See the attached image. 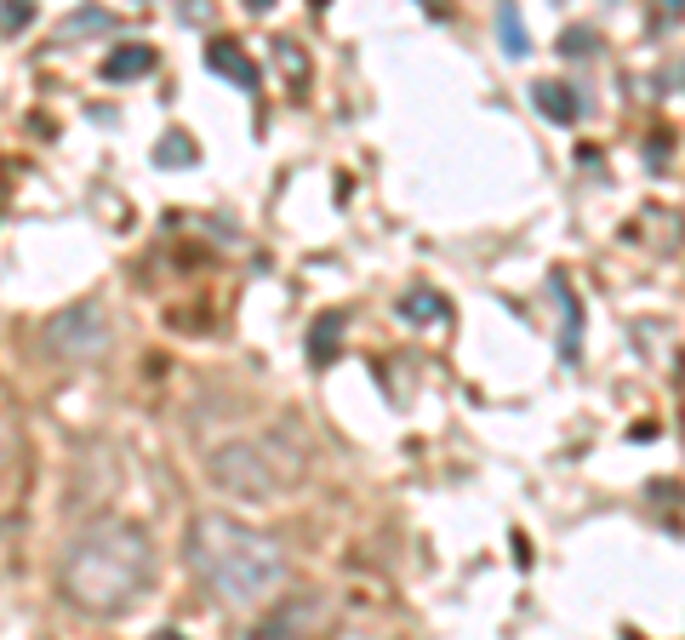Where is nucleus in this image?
<instances>
[{
	"mask_svg": "<svg viewBox=\"0 0 685 640\" xmlns=\"http://www.w3.org/2000/svg\"><path fill=\"white\" fill-rule=\"evenodd\" d=\"M155 578V544L138 521H97L81 537H69L58 583L63 595L92 612V618H115V612H132L138 595Z\"/></svg>",
	"mask_w": 685,
	"mask_h": 640,
	"instance_id": "1",
	"label": "nucleus"
},
{
	"mask_svg": "<svg viewBox=\"0 0 685 640\" xmlns=\"http://www.w3.org/2000/svg\"><path fill=\"white\" fill-rule=\"evenodd\" d=\"M184 555H189L194 578L228 606L269 601L286 583V549L269 532H251L228 515H194Z\"/></svg>",
	"mask_w": 685,
	"mask_h": 640,
	"instance_id": "2",
	"label": "nucleus"
},
{
	"mask_svg": "<svg viewBox=\"0 0 685 640\" xmlns=\"http://www.w3.org/2000/svg\"><path fill=\"white\" fill-rule=\"evenodd\" d=\"M206 475L223 486L228 498H246V503H274V498H286L303 464L286 452V446H274V441H228L206 457Z\"/></svg>",
	"mask_w": 685,
	"mask_h": 640,
	"instance_id": "3",
	"label": "nucleus"
},
{
	"mask_svg": "<svg viewBox=\"0 0 685 640\" xmlns=\"http://www.w3.org/2000/svg\"><path fill=\"white\" fill-rule=\"evenodd\" d=\"M326 618H332L326 595H286V601L263 606V618L246 629V640H320Z\"/></svg>",
	"mask_w": 685,
	"mask_h": 640,
	"instance_id": "4",
	"label": "nucleus"
},
{
	"mask_svg": "<svg viewBox=\"0 0 685 640\" xmlns=\"http://www.w3.org/2000/svg\"><path fill=\"white\" fill-rule=\"evenodd\" d=\"M109 315L97 310V303H74V310H63L58 321H52V349H63V354H97L109 344V326H104Z\"/></svg>",
	"mask_w": 685,
	"mask_h": 640,
	"instance_id": "5",
	"label": "nucleus"
},
{
	"mask_svg": "<svg viewBox=\"0 0 685 640\" xmlns=\"http://www.w3.org/2000/svg\"><path fill=\"white\" fill-rule=\"evenodd\" d=\"M149 69H155V46H149V40H120L115 53L104 58V81L126 86V81H143Z\"/></svg>",
	"mask_w": 685,
	"mask_h": 640,
	"instance_id": "6",
	"label": "nucleus"
},
{
	"mask_svg": "<svg viewBox=\"0 0 685 640\" xmlns=\"http://www.w3.org/2000/svg\"><path fill=\"white\" fill-rule=\"evenodd\" d=\"M206 69L223 74V81H235L240 92H258V63H251L235 40H212L206 46Z\"/></svg>",
	"mask_w": 685,
	"mask_h": 640,
	"instance_id": "7",
	"label": "nucleus"
},
{
	"mask_svg": "<svg viewBox=\"0 0 685 640\" xmlns=\"http://www.w3.org/2000/svg\"><path fill=\"white\" fill-rule=\"evenodd\" d=\"M531 97H538V109H543L554 126L582 120V97H577L571 86H560V81H538V86H531Z\"/></svg>",
	"mask_w": 685,
	"mask_h": 640,
	"instance_id": "8",
	"label": "nucleus"
},
{
	"mask_svg": "<svg viewBox=\"0 0 685 640\" xmlns=\"http://www.w3.org/2000/svg\"><path fill=\"white\" fill-rule=\"evenodd\" d=\"M394 310H400V321H412V326H435V321L451 315V310H446V298H440L435 287H405Z\"/></svg>",
	"mask_w": 685,
	"mask_h": 640,
	"instance_id": "9",
	"label": "nucleus"
},
{
	"mask_svg": "<svg viewBox=\"0 0 685 640\" xmlns=\"http://www.w3.org/2000/svg\"><path fill=\"white\" fill-rule=\"evenodd\" d=\"M343 310H326L315 326H309V366H332L338 361V344H343Z\"/></svg>",
	"mask_w": 685,
	"mask_h": 640,
	"instance_id": "10",
	"label": "nucleus"
},
{
	"mask_svg": "<svg viewBox=\"0 0 685 640\" xmlns=\"http://www.w3.org/2000/svg\"><path fill=\"white\" fill-rule=\"evenodd\" d=\"M554 292L566 303V326H560V361H577L582 354V298L566 287V280H554Z\"/></svg>",
	"mask_w": 685,
	"mask_h": 640,
	"instance_id": "11",
	"label": "nucleus"
},
{
	"mask_svg": "<svg viewBox=\"0 0 685 640\" xmlns=\"http://www.w3.org/2000/svg\"><path fill=\"white\" fill-rule=\"evenodd\" d=\"M155 166H166V172L194 166V138H189V132H166V138L155 143Z\"/></svg>",
	"mask_w": 685,
	"mask_h": 640,
	"instance_id": "12",
	"label": "nucleus"
},
{
	"mask_svg": "<svg viewBox=\"0 0 685 640\" xmlns=\"http://www.w3.org/2000/svg\"><path fill=\"white\" fill-rule=\"evenodd\" d=\"M497 35H503V46H509V58H525V53H531L525 23H520V12H515V7H503V12H497Z\"/></svg>",
	"mask_w": 685,
	"mask_h": 640,
	"instance_id": "13",
	"label": "nucleus"
},
{
	"mask_svg": "<svg viewBox=\"0 0 685 640\" xmlns=\"http://www.w3.org/2000/svg\"><path fill=\"white\" fill-rule=\"evenodd\" d=\"M274 53H281V69L292 74V81H303V74H309V58L297 53V40H281V46H274Z\"/></svg>",
	"mask_w": 685,
	"mask_h": 640,
	"instance_id": "14",
	"label": "nucleus"
},
{
	"mask_svg": "<svg viewBox=\"0 0 685 640\" xmlns=\"http://www.w3.org/2000/svg\"><path fill=\"white\" fill-rule=\"evenodd\" d=\"M0 23H7V35L29 30V23H35V7H23V0H7V12H0Z\"/></svg>",
	"mask_w": 685,
	"mask_h": 640,
	"instance_id": "15",
	"label": "nucleus"
},
{
	"mask_svg": "<svg viewBox=\"0 0 685 640\" xmlns=\"http://www.w3.org/2000/svg\"><path fill=\"white\" fill-rule=\"evenodd\" d=\"M560 46H566V58H589L594 35H589V30H566V40H560Z\"/></svg>",
	"mask_w": 685,
	"mask_h": 640,
	"instance_id": "16",
	"label": "nucleus"
},
{
	"mask_svg": "<svg viewBox=\"0 0 685 640\" xmlns=\"http://www.w3.org/2000/svg\"><path fill=\"white\" fill-rule=\"evenodd\" d=\"M104 23H109L104 12H81L74 23H63V40H69V35H86V30H104Z\"/></svg>",
	"mask_w": 685,
	"mask_h": 640,
	"instance_id": "17",
	"label": "nucleus"
},
{
	"mask_svg": "<svg viewBox=\"0 0 685 640\" xmlns=\"http://www.w3.org/2000/svg\"><path fill=\"white\" fill-rule=\"evenodd\" d=\"M155 640H184V635H177V629H155Z\"/></svg>",
	"mask_w": 685,
	"mask_h": 640,
	"instance_id": "18",
	"label": "nucleus"
}]
</instances>
